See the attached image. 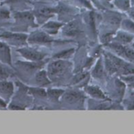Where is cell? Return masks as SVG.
Listing matches in <instances>:
<instances>
[{
  "label": "cell",
  "mask_w": 134,
  "mask_h": 134,
  "mask_svg": "<svg viewBox=\"0 0 134 134\" xmlns=\"http://www.w3.org/2000/svg\"><path fill=\"white\" fill-rule=\"evenodd\" d=\"M69 68V63L65 61H55L48 67V73L51 77L58 78L63 76Z\"/></svg>",
  "instance_id": "1"
},
{
  "label": "cell",
  "mask_w": 134,
  "mask_h": 134,
  "mask_svg": "<svg viewBox=\"0 0 134 134\" xmlns=\"http://www.w3.org/2000/svg\"><path fill=\"white\" fill-rule=\"evenodd\" d=\"M25 58L30 60V61H33V62H37V61H40L44 58V54L36 51L35 50H31V49H21L18 51Z\"/></svg>",
  "instance_id": "2"
},
{
  "label": "cell",
  "mask_w": 134,
  "mask_h": 134,
  "mask_svg": "<svg viewBox=\"0 0 134 134\" xmlns=\"http://www.w3.org/2000/svg\"><path fill=\"white\" fill-rule=\"evenodd\" d=\"M14 87L10 82L0 81V96L5 99H9L13 94Z\"/></svg>",
  "instance_id": "3"
},
{
  "label": "cell",
  "mask_w": 134,
  "mask_h": 134,
  "mask_svg": "<svg viewBox=\"0 0 134 134\" xmlns=\"http://www.w3.org/2000/svg\"><path fill=\"white\" fill-rule=\"evenodd\" d=\"M2 37L9 40L14 44H22L26 40V36L20 34H5L3 35Z\"/></svg>",
  "instance_id": "4"
},
{
  "label": "cell",
  "mask_w": 134,
  "mask_h": 134,
  "mask_svg": "<svg viewBox=\"0 0 134 134\" xmlns=\"http://www.w3.org/2000/svg\"><path fill=\"white\" fill-rule=\"evenodd\" d=\"M29 41H32L34 43H48L51 41V39L45 33L37 32L32 35Z\"/></svg>",
  "instance_id": "5"
},
{
  "label": "cell",
  "mask_w": 134,
  "mask_h": 134,
  "mask_svg": "<svg viewBox=\"0 0 134 134\" xmlns=\"http://www.w3.org/2000/svg\"><path fill=\"white\" fill-rule=\"evenodd\" d=\"M0 60H2L3 62L8 64L11 63L9 47L1 43H0Z\"/></svg>",
  "instance_id": "6"
},
{
  "label": "cell",
  "mask_w": 134,
  "mask_h": 134,
  "mask_svg": "<svg viewBox=\"0 0 134 134\" xmlns=\"http://www.w3.org/2000/svg\"><path fill=\"white\" fill-rule=\"evenodd\" d=\"M36 82L38 85H47L50 84V81L47 77L45 71H41L38 73L36 76Z\"/></svg>",
  "instance_id": "7"
},
{
  "label": "cell",
  "mask_w": 134,
  "mask_h": 134,
  "mask_svg": "<svg viewBox=\"0 0 134 134\" xmlns=\"http://www.w3.org/2000/svg\"><path fill=\"white\" fill-rule=\"evenodd\" d=\"M65 100L66 102H68L69 103H72L74 102L78 101L81 99V95L79 93L77 92H69V93H66L65 96Z\"/></svg>",
  "instance_id": "8"
},
{
  "label": "cell",
  "mask_w": 134,
  "mask_h": 134,
  "mask_svg": "<svg viewBox=\"0 0 134 134\" xmlns=\"http://www.w3.org/2000/svg\"><path fill=\"white\" fill-rule=\"evenodd\" d=\"M78 32V27L77 25L74 24V22H72L71 24L68 25L66 26V28L65 29V34L67 36H74V34H77Z\"/></svg>",
  "instance_id": "9"
},
{
  "label": "cell",
  "mask_w": 134,
  "mask_h": 134,
  "mask_svg": "<svg viewBox=\"0 0 134 134\" xmlns=\"http://www.w3.org/2000/svg\"><path fill=\"white\" fill-rule=\"evenodd\" d=\"M62 26V24H58L55 22H49L48 24L45 25L44 28L47 29V30L50 33H55L58 30V29Z\"/></svg>",
  "instance_id": "10"
},
{
  "label": "cell",
  "mask_w": 134,
  "mask_h": 134,
  "mask_svg": "<svg viewBox=\"0 0 134 134\" xmlns=\"http://www.w3.org/2000/svg\"><path fill=\"white\" fill-rule=\"evenodd\" d=\"M87 91L88 92L89 94H91L92 96L96 97V98H100V99H103L105 96H103V94L101 92V91L96 88V87H88L87 88Z\"/></svg>",
  "instance_id": "11"
},
{
  "label": "cell",
  "mask_w": 134,
  "mask_h": 134,
  "mask_svg": "<svg viewBox=\"0 0 134 134\" xmlns=\"http://www.w3.org/2000/svg\"><path fill=\"white\" fill-rule=\"evenodd\" d=\"M103 65L101 64L100 62H98L96 67L95 68L94 71H93V75L94 77H99L103 75Z\"/></svg>",
  "instance_id": "12"
},
{
  "label": "cell",
  "mask_w": 134,
  "mask_h": 134,
  "mask_svg": "<svg viewBox=\"0 0 134 134\" xmlns=\"http://www.w3.org/2000/svg\"><path fill=\"white\" fill-rule=\"evenodd\" d=\"M117 38H118L120 41H121V42H123V43H129V42L132 40V37L131 36L127 35V34H125V33H123V32L118 33Z\"/></svg>",
  "instance_id": "13"
},
{
  "label": "cell",
  "mask_w": 134,
  "mask_h": 134,
  "mask_svg": "<svg viewBox=\"0 0 134 134\" xmlns=\"http://www.w3.org/2000/svg\"><path fill=\"white\" fill-rule=\"evenodd\" d=\"M10 76V72L8 70L5 69L3 66L0 65V81H3Z\"/></svg>",
  "instance_id": "14"
},
{
  "label": "cell",
  "mask_w": 134,
  "mask_h": 134,
  "mask_svg": "<svg viewBox=\"0 0 134 134\" xmlns=\"http://www.w3.org/2000/svg\"><path fill=\"white\" fill-rule=\"evenodd\" d=\"M122 55H125L129 60L134 62V51L132 49H124Z\"/></svg>",
  "instance_id": "15"
},
{
  "label": "cell",
  "mask_w": 134,
  "mask_h": 134,
  "mask_svg": "<svg viewBox=\"0 0 134 134\" xmlns=\"http://www.w3.org/2000/svg\"><path fill=\"white\" fill-rule=\"evenodd\" d=\"M63 92L62 90H49V95L53 99H57Z\"/></svg>",
  "instance_id": "16"
},
{
  "label": "cell",
  "mask_w": 134,
  "mask_h": 134,
  "mask_svg": "<svg viewBox=\"0 0 134 134\" xmlns=\"http://www.w3.org/2000/svg\"><path fill=\"white\" fill-rule=\"evenodd\" d=\"M73 52H74L73 50H72V51H67L63 52V53H62V54H58V55H56L55 57H65V56H70V54H72Z\"/></svg>",
  "instance_id": "17"
},
{
  "label": "cell",
  "mask_w": 134,
  "mask_h": 134,
  "mask_svg": "<svg viewBox=\"0 0 134 134\" xmlns=\"http://www.w3.org/2000/svg\"><path fill=\"white\" fill-rule=\"evenodd\" d=\"M132 2H133V3H134V0H132Z\"/></svg>",
  "instance_id": "18"
},
{
  "label": "cell",
  "mask_w": 134,
  "mask_h": 134,
  "mask_svg": "<svg viewBox=\"0 0 134 134\" xmlns=\"http://www.w3.org/2000/svg\"><path fill=\"white\" fill-rule=\"evenodd\" d=\"M133 46H134V45H133Z\"/></svg>",
  "instance_id": "19"
}]
</instances>
